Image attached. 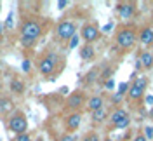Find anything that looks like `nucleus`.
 Wrapping results in <instances>:
<instances>
[{
	"label": "nucleus",
	"mask_w": 153,
	"mask_h": 141,
	"mask_svg": "<svg viewBox=\"0 0 153 141\" xmlns=\"http://www.w3.org/2000/svg\"><path fill=\"white\" fill-rule=\"evenodd\" d=\"M117 12H118V16L127 21V19H131L134 16V12H136V5H134L132 2H122V4H117Z\"/></svg>",
	"instance_id": "10"
},
{
	"label": "nucleus",
	"mask_w": 153,
	"mask_h": 141,
	"mask_svg": "<svg viewBox=\"0 0 153 141\" xmlns=\"http://www.w3.org/2000/svg\"><path fill=\"white\" fill-rule=\"evenodd\" d=\"M9 129L16 134H25L28 129V120L23 113H16L9 119Z\"/></svg>",
	"instance_id": "8"
},
{
	"label": "nucleus",
	"mask_w": 153,
	"mask_h": 141,
	"mask_svg": "<svg viewBox=\"0 0 153 141\" xmlns=\"http://www.w3.org/2000/svg\"><path fill=\"white\" fill-rule=\"evenodd\" d=\"M59 93H61V94H66L68 93V87H61V89H59Z\"/></svg>",
	"instance_id": "33"
},
{
	"label": "nucleus",
	"mask_w": 153,
	"mask_h": 141,
	"mask_svg": "<svg viewBox=\"0 0 153 141\" xmlns=\"http://www.w3.org/2000/svg\"><path fill=\"white\" fill-rule=\"evenodd\" d=\"M110 120H111L115 129H125V127H129V124H131V117H129V113L125 112L124 108H117V110L110 115Z\"/></svg>",
	"instance_id": "6"
},
{
	"label": "nucleus",
	"mask_w": 153,
	"mask_h": 141,
	"mask_svg": "<svg viewBox=\"0 0 153 141\" xmlns=\"http://www.w3.org/2000/svg\"><path fill=\"white\" fill-rule=\"evenodd\" d=\"M21 68H23V72H26V73H28L30 70H31V63H30L28 59H25V61H23V66H21Z\"/></svg>",
	"instance_id": "24"
},
{
	"label": "nucleus",
	"mask_w": 153,
	"mask_h": 141,
	"mask_svg": "<svg viewBox=\"0 0 153 141\" xmlns=\"http://www.w3.org/2000/svg\"><path fill=\"white\" fill-rule=\"evenodd\" d=\"M146 87H148V78H146V77H137V78H134V82L131 84L129 91H127V99H129V101H137V99H141L144 91H146Z\"/></svg>",
	"instance_id": "4"
},
{
	"label": "nucleus",
	"mask_w": 153,
	"mask_h": 141,
	"mask_svg": "<svg viewBox=\"0 0 153 141\" xmlns=\"http://www.w3.org/2000/svg\"><path fill=\"white\" fill-rule=\"evenodd\" d=\"M12 108V101L10 99H0V110H7Z\"/></svg>",
	"instance_id": "20"
},
{
	"label": "nucleus",
	"mask_w": 153,
	"mask_h": 141,
	"mask_svg": "<svg viewBox=\"0 0 153 141\" xmlns=\"http://www.w3.org/2000/svg\"><path fill=\"white\" fill-rule=\"evenodd\" d=\"M146 103H148V104H153V96H148V98H146Z\"/></svg>",
	"instance_id": "32"
},
{
	"label": "nucleus",
	"mask_w": 153,
	"mask_h": 141,
	"mask_svg": "<svg viewBox=\"0 0 153 141\" xmlns=\"http://www.w3.org/2000/svg\"><path fill=\"white\" fill-rule=\"evenodd\" d=\"M122 98H124V96H120V94L117 93V94L113 96V98H111V101H113V103L117 104V103H120V99H122Z\"/></svg>",
	"instance_id": "28"
},
{
	"label": "nucleus",
	"mask_w": 153,
	"mask_h": 141,
	"mask_svg": "<svg viewBox=\"0 0 153 141\" xmlns=\"http://www.w3.org/2000/svg\"><path fill=\"white\" fill-rule=\"evenodd\" d=\"M66 5H68L66 0H61V2H57V7H59V9H63V7H66Z\"/></svg>",
	"instance_id": "29"
},
{
	"label": "nucleus",
	"mask_w": 153,
	"mask_h": 141,
	"mask_svg": "<svg viewBox=\"0 0 153 141\" xmlns=\"http://www.w3.org/2000/svg\"><path fill=\"white\" fill-rule=\"evenodd\" d=\"M152 56H153V52H152Z\"/></svg>",
	"instance_id": "37"
},
{
	"label": "nucleus",
	"mask_w": 153,
	"mask_h": 141,
	"mask_svg": "<svg viewBox=\"0 0 153 141\" xmlns=\"http://www.w3.org/2000/svg\"><path fill=\"white\" fill-rule=\"evenodd\" d=\"M5 26H7V28L12 26V16H10V14H9V18H7V21H5Z\"/></svg>",
	"instance_id": "30"
},
{
	"label": "nucleus",
	"mask_w": 153,
	"mask_h": 141,
	"mask_svg": "<svg viewBox=\"0 0 153 141\" xmlns=\"http://www.w3.org/2000/svg\"><path fill=\"white\" fill-rule=\"evenodd\" d=\"M129 87H131V84H127V82L120 84V87H118V94H120V96H124L125 91H129Z\"/></svg>",
	"instance_id": "21"
},
{
	"label": "nucleus",
	"mask_w": 153,
	"mask_h": 141,
	"mask_svg": "<svg viewBox=\"0 0 153 141\" xmlns=\"http://www.w3.org/2000/svg\"><path fill=\"white\" fill-rule=\"evenodd\" d=\"M80 37L84 38V42H85V44L92 46L96 40H99V37H101V31H99V28L96 26L94 23H87V25H84V26H82Z\"/></svg>",
	"instance_id": "7"
},
{
	"label": "nucleus",
	"mask_w": 153,
	"mask_h": 141,
	"mask_svg": "<svg viewBox=\"0 0 153 141\" xmlns=\"http://www.w3.org/2000/svg\"><path fill=\"white\" fill-rule=\"evenodd\" d=\"M82 141H99V134L97 132H87Z\"/></svg>",
	"instance_id": "19"
},
{
	"label": "nucleus",
	"mask_w": 153,
	"mask_h": 141,
	"mask_svg": "<svg viewBox=\"0 0 153 141\" xmlns=\"http://www.w3.org/2000/svg\"><path fill=\"white\" fill-rule=\"evenodd\" d=\"M134 141H148V140H146V136L139 134V136H136V138H134Z\"/></svg>",
	"instance_id": "31"
},
{
	"label": "nucleus",
	"mask_w": 153,
	"mask_h": 141,
	"mask_svg": "<svg viewBox=\"0 0 153 141\" xmlns=\"http://www.w3.org/2000/svg\"><path fill=\"white\" fill-rule=\"evenodd\" d=\"M106 117H108V113H106L105 108H101V110H97V112H92V113H91V119H92V122H94V124L105 122Z\"/></svg>",
	"instance_id": "16"
},
{
	"label": "nucleus",
	"mask_w": 153,
	"mask_h": 141,
	"mask_svg": "<svg viewBox=\"0 0 153 141\" xmlns=\"http://www.w3.org/2000/svg\"><path fill=\"white\" fill-rule=\"evenodd\" d=\"M0 9H2V4H0Z\"/></svg>",
	"instance_id": "36"
},
{
	"label": "nucleus",
	"mask_w": 153,
	"mask_h": 141,
	"mask_svg": "<svg viewBox=\"0 0 153 141\" xmlns=\"http://www.w3.org/2000/svg\"><path fill=\"white\" fill-rule=\"evenodd\" d=\"M80 124H82V113L80 112L70 113L66 119H65V127H66V131H70V132L76 131V129L80 127Z\"/></svg>",
	"instance_id": "11"
},
{
	"label": "nucleus",
	"mask_w": 153,
	"mask_h": 141,
	"mask_svg": "<svg viewBox=\"0 0 153 141\" xmlns=\"http://www.w3.org/2000/svg\"><path fill=\"white\" fill-rule=\"evenodd\" d=\"M78 46V37H71V40H70V49H75V47Z\"/></svg>",
	"instance_id": "25"
},
{
	"label": "nucleus",
	"mask_w": 153,
	"mask_h": 141,
	"mask_svg": "<svg viewBox=\"0 0 153 141\" xmlns=\"http://www.w3.org/2000/svg\"><path fill=\"white\" fill-rule=\"evenodd\" d=\"M9 89H10V93H14V94H23L25 93V84L19 82L18 78H14V80H10Z\"/></svg>",
	"instance_id": "17"
},
{
	"label": "nucleus",
	"mask_w": 153,
	"mask_h": 141,
	"mask_svg": "<svg viewBox=\"0 0 153 141\" xmlns=\"http://www.w3.org/2000/svg\"><path fill=\"white\" fill-rule=\"evenodd\" d=\"M85 104V94L82 91H76V93H71L66 99V106L71 110V112H78L82 106Z\"/></svg>",
	"instance_id": "9"
},
{
	"label": "nucleus",
	"mask_w": 153,
	"mask_h": 141,
	"mask_svg": "<svg viewBox=\"0 0 153 141\" xmlns=\"http://www.w3.org/2000/svg\"><path fill=\"white\" fill-rule=\"evenodd\" d=\"M105 87H106V89H113V87H115V80H113V78H108V80L105 82Z\"/></svg>",
	"instance_id": "26"
},
{
	"label": "nucleus",
	"mask_w": 153,
	"mask_h": 141,
	"mask_svg": "<svg viewBox=\"0 0 153 141\" xmlns=\"http://www.w3.org/2000/svg\"><path fill=\"white\" fill-rule=\"evenodd\" d=\"M103 141H113V140H111V138H106V140H103Z\"/></svg>",
	"instance_id": "34"
},
{
	"label": "nucleus",
	"mask_w": 153,
	"mask_h": 141,
	"mask_svg": "<svg viewBox=\"0 0 153 141\" xmlns=\"http://www.w3.org/2000/svg\"><path fill=\"white\" fill-rule=\"evenodd\" d=\"M136 68L137 70H152L153 68V56L150 51L141 52V56L137 57V61H136Z\"/></svg>",
	"instance_id": "12"
},
{
	"label": "nucleus",
	"mask_w": 153,
	"mask_h": 141,
	"mask_svg": "<svg viewBox=\"0 0 153 141\" xmlns=\"http://www.w3.org/2000/svg\"><path fill=\"white\" fill-rule=\"evenodd\" d=\"M115 40H117V46L120 47V49L129 51V49H132L134 44H136V40H137V33H136L134 28H131V26H122V28L117 31Z\"/></svg>",
	"instance_id": "2"
},
{
	"label": "nucleus",
	"mask_w": 153,
	"mask_h": 141,
	"mask_svg": "<svg viewBox=\"0 0 153 141\" xmlns=\"http://www.w3.org/2000/svg\"><path fill=\"white\" fill-rule=\"evenodd\" d=\"M42 37V25L38 19H28L21 26V44L25 47H31Z\"/></svg>",
	"instance_id": "1"
},
{
	"label": "nucleus",
	"mask_w": 153,
	"mask_h": 141,
	"mask_svg": "<svg viewBox=\"0 0 153 141\" xmlns=\"http://www.w3.org/2000/svg\"><path fill=\"white\" fill-rule=\"evenodd\" d=\"M87 110L92 113V112H97V110H101V108H105V99H103V96H92V98H89L87 99Z\"/></svg>",
	"instance_id": "14"
},
{
	"label": "nucleus",
	"mask_w": 153,
	"mask_h": 141,
	"mask_svg": "<svg viewBox=\"0 0 153 141\" xmlns=\"http://www.w3.org/2000/svg\"><path fill=\"white\" fill-rule=\"evenodd\" d=\"M59 65V56H57L56 52H47L44 57H40V61H38V72L42 73V75H52L54 73V70L57 68Z\"/></svg>",
	"instance_id": "3"
},
{
	"label": "nucleus",
	"mask_w": 153,
	"mask_h": 141,
	"mask_svg": "<svg viewBox=\"0 0 153 141\" xmlns=\"http://www.w3.org/2000/svg\"><path fill=\"white\" fill-rule=\"evenodd\" d=\"M76 25L71 19H63L56 28V35L59 40H71V37H75Z\"/></svg>",
	"instance_id": "5"
},
{
	"label": "nucleus",
	"mask_w": 153,
	"mask_h": 141,
	"mask_svg": "<svg viewBox=\"0 0 153 141\" xmlns=\"http://www.w3.org/2000/svg\"><path fill=\"white\" fill-rule=\"evenodd\" d=\"M14 141H31V138H30V134H26V132H25V134H18Z\"/></svg>",
	"instance_id": "22"
},
{
	"label": "nucleus",
	"mask_w": 153,
	"mask_h": 141,
	"mask_svg": "<svg viewBox=\"0 0 153 141\" xmlns=\"http://www.w3.org/2000/svg\"><path fill=\"white\" fill-rule=\"evenodd\" d=\"M96 56V51L92 46H89V44H85V46L80 49V57L84 59V61H91V59H94Z\"/></svg>",
	"instance_id": "15"
},
{
	"label": "nucleus",
	"mask_w": 153,
	"mask_h": 141,
	"mask_svg": "<svg viewBox=\"0 0 153 141\" xmlns=\"http://www.w3.org/2000/svg\"><path fill=\"white\" fill-rule=\"evenodd\" d=\"M144 132H146V140H148V138H153V127H146Z\"/></svg>",
	"instance_id": "27"
},
{
	"label": "nucleus",
	"mask_w": 153,
	"mask_h": 141,
	"mask_svg": "<svg viewBox=\"0 0 153 141\" xmlns=\"http://www.w3.org/2000/svg\"><path fill=\"white\" fill-rule=\"evenodd\" d=\"M0 33H2V26H0Z\"/></svg>",
	"instance_id": "35"
},
{
	"label": "nucleus",
	"mask_w": 153,
	"mask_h": 141,
	"mask_svg": "<svg viewBox=\"0 0 153 141\" xmlns=\"http://www.w3.org/2000/svg\"><path fill=\"white\" fill-rule=\"evenodd\" d=\"M59 141H76V140H75L73 134H63V136L59 138Z\"/></svg>",
	"instance_id": "23"
},
{
	"label": "nucleus",
	"mask_w": 153,
	"mask_h": 141,
	"mask_svg": "<svg viewBox=\"0 0 153 141\" xmlns=\"http://www.w3.org/2000/svg\"><path fill=\"white\" fill-rule=\"evenodd\" d=\"M97 78H99V70H97V68H92V70L85 75V84H92Z\"/></svg>",
	"instance_id": "18"
},
{
	"label": "nucleus",
	"mask_w": 153,
	"mask_h": 141,
	"mask_svg": "<svg viewBox=\"0 0 153 141\" xmlns=\"http://www.w3.org/2000/svg\"><path fill=\"white\" fill-rule=\"evenodd\" d=\"M137 40L146 47L153 46V26H143L137 33Z\"/></svg>",
	"instance_id": "13"
}]
</instances>
